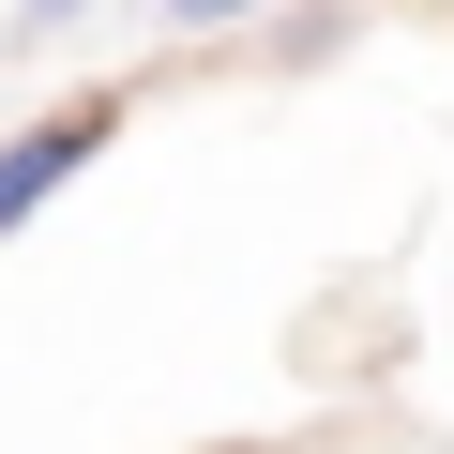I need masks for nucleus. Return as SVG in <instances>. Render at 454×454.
<instances>
[{
	"instance_id": "1",
	"label": "nucleus",
	"mask_w": 454,
	"mask_h": 454,
	"mask_svg": "<svg viewBox=\"0 0 454 454\" xmlns=\"http://www.w3.org/2000/svg\"><path fill=\"white\" fill-rule=\"evenodd\" d=\"M106 137H121V106H106V91H91V106H46L31 137H0V243H16V227H31V212H46Z\"/></svg>"
},
{
	"instance_id": "2",
	"label": "nucleus",
	"mask_w": 454,
	"mask_h": 454,
	"mask_svg": "<svg viewBox=\"0 0 454 454\" xmlns=\"http://www.w3.org/2000/svg\"><path fill=\"white\" fill-rule=\"evenodd\" d=\"M91 16V0H16V31H76Z\"/></svg>"
},
{
	"instance_id": "3",
	"label": "nucleus",
	"mask_w": 454,
	"mask_h": 454,
	"mask_svg": "<svg viewBox=\"0 0 454 454\" xmlns=\"http://www.w3.org/2000/svg\"><path fill=\"white\" fill-rule=\"evenodd\" d=\"M167 16H182V31H212V16H258V0H167Z\"/></svg>"
}]
</instances>
